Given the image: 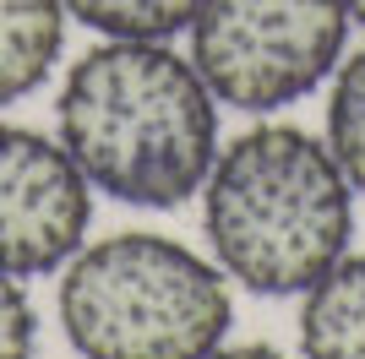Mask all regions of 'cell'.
<instances>
[{
    "label": "cell",
    "instance_id": "obj_5",
    "mask_svg": "<svg viewBox=\"0 0 365 359\" xmlns=\"http://www.w3.org/2000/svg\"><path fill=\"white\" fill-rule=\"evenodd\" d=\"M93 218V185L61 142L22 125H0V272H61Z\"/></svg>",
    "mask_w": 365,
    "mask_h": 359
},
{
    "label": "cell",
    "instance_id": "obj_4",
    "mask_svg": "<svg viewBox=\"0 0 365 359\" xmlns=\"http://www.w3.org/2000/svg\"><path fill=\"white\" fill-rule=\"evenodd\" d=\"M185 33L218 104L273 115L333 76L349 11L344 0H202Z\"/></svg>",
    "mask_w": 365,
    "mask_h": 359
},
{
    "label": "cell",
    "instance_id": "obj_11",
    "mask_svg": "<svg viewBox=\"0 0 365 359\" xmlns=\"http://www.w3.org/2000/svg\"><path fill=\"white\" fill-rule=\"evenodd\" d=\"M207 359H289V354H278V348H267V343H240V348H224V343H218Z\"/></svg>",
    "mask_w": 365,
    "mask_h": 359
},
{
    "label": "cell",
    "instance_id": "obj_8",
    "mask_svg": "<svg viewBox=\"0 0 365 359\" xmlns=\"http://www.w3.org/2000/svg\"><path fill=\"white\" fill-rule=\"evenodd\" d=\"M66 16H76L82 28L104 33V38H153L164 44L175 33L191 28L202 0H61Z\"/></svg>",
    "mask_w": 365,
    "mask_h": 359
},
{
    "label": "cell",
    "instance_id": "obj_1",
    "mask_svg": "<svg viewBox=\"0 0 365 359\" xmlns=\"http://www.w3.org/2000/svg\"><path fill=\"white\" fill-rule=\"evenodd\" d=\"M61 147L125 207H180L218 158L213 88L191 60L153 38H109L71 66L61 88Z\"/></svg>",
    "mask_w": 365,
    "mask_h": 359
},
{
    "label": "cell",
    "instance_id": "obj_7",
    "mask_svg": "<svg viewBox=\"0 0 365 359\" xmlns=\"http://www.w3.org/2000/svg\"><path fill=\"white\" fill-rule=\"evenodd\" d=\"M300 348L305 359H365V256H344L305 288Z\"/></svg>",
    "mask_w": 365,
    "mask_h": 359
},
{
    "label": "cell",
    "instance_id": "obj_12",
    "mask_svg": "<svg viewBox=\"0 0 365 359\" xmlns=\"http://www.w3.org/2000/svg\"><path fill=\"white\" fill-rule=\"evenodd\" d=\"M344 11H349V22H360V28H365V0H344Z\"/></svg>",
    "mask_w": 365,
    "mask_h": 359
},
{
    "label": "cell",
    "instance_id": "obj_9",
    "mask_svg": "<svg viewBox=\"0 0 365 359\" xmlns=\"http://www.w3.org/2000/svg\"><path fill=\"white\" fill-rule=\"evenodd\" d=\"M327 147L354 191H365V49L349 55L327 93Z\"/></svg>",
    "mask_w": 365,
    "mask_h": 359
},
{
    "label": "cell",
    "instance_id": "obj_3",
    "mask_svg": "<svg viewBox=\"0 0 365 359\" xmlns=\"http://www.w3.org/2000/svg\"><path fill=\"white\" fill-rule=\"evenodd\" d=\"M229 316L224 267L164 234L82 245L61 278V327L82 359H207Z\"/></svg>",
    "mask_w": 365,
    "mask_h": 359
},
{
    "label": "cell",
    "instance_id": "obj_10",
    "mask_svg": "<svg viewBox=\"0 0 365 359\" xmlns=\"http://www.w3.org/2000/svg\"><path fill=\"white\" fill-rule=\"evenodd\" d=\"M33 343H38L33 299L22 294V278L0 272V359H33Z\"/></svg>",
    "mask_w": 365,
    "mask_h": 359
},
{
    "label": "cell",
    "instance_id": "obj_2",
    "mask_svg": "<svg viewBox=\"0 0 365 359\" xmlns=\"http://www.w3.org/2000/svg\"><path fill=\"white\" fill-rule=\"evenodd\" d=\"M202 218L224 278L289 299L349 256L354 185L311 131L257 125L213 158Z\"/></svg>",
    "mask_w": 365,
    "mask_h": 359
},
{
    "label": "cell",
    "instance_id": "obj_6",
    "mask_svg": "<svg viewBox=\"0 0 365 359\" xmlns=\"http://www.w3.org/2000/svg\"><path fill=\"white\" fill-rule=\"evenodd\" d=\"M66 44L61 0H0V109L49 82Z\"/></svg>",
    "mask_w": 365,
    "mask_h": 359
}]
</instances>
